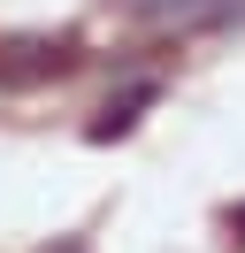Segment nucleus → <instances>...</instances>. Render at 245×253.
<instances>
[{
	"label": "nucleus",
	"instance_id": "1",
	"mask_svg": "<svg viewBox=\"0 0 245 253\" xmlns=\"http://www.w3.org/2000/svg\"><path fill=\"white\" fill-rule=\"evenodd\" d=\"M77 46L69 39H23V46L0 54V84H46V77H69Z\"/></svg>",
	"mask_w": 245,
	"mask_h": 253
},
{
	"label": "nucleus",
	"instance_id": "2",
	"mask_svg": "<svg viewBox=\"0 0 245 253\" xmlns=\"http://www.w3.org/2000/svg\"><path fill=\"white\" fill-rule=\"evenodd\" d=\"M230 230H238V246H245V207H230Z\"/></svg>",
	"mask_w": 245,
	"mask_h": 253
}]
</instances>
